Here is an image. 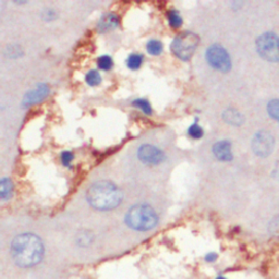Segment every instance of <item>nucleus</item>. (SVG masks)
I'll use <instances>...</instances> for the list:
<instances>
[{"instance_id": "1", "label": "nucleus", "mask_w": 279, "mask_h": 279, "mask_svg": "<svg viewBox=\"0 0 279 279\" xmlns=\"http://www.w3.org/2000/svg\"><path fill=\"white\" fill-rule=\"evenodd\" d=\"M12 258L21 267H32L40 263L44 254V246L39 237L31 233L20 234L11 246Z\"/></svg>"}, {"instance_id": "2", "label": "nucleus", "mask_w": 279, "mask_h": 279, "mask_svg": "<svg viewBox=\"0 0 279 279\" xmlns=\"http://www.w3.org/2000/svg\"><path fill=\"white\" fill-rule=\"evenodd\" d=\"M87 201L94 208L109 211L118 206L122 200L120 190L108 181L95 182L87 190Z\"/></svg>"}, {"instance_id": "3", "label": "nucleus", "mask_w": 279, "mask_h": 279, "mask_svg": "<svg viewBox=\"0 0 279 279\" xmlns=\"http://www.w3.org/2000/svg\"><path fill=\"white\" fill-rule=\"evenodd\" d=\"M126 222L132 229L146 231L153 229L156 226L158 217L152 207L141 204L135 205L129 210L126 216Z\"/></svg>"}, {"instance_id": "4", "label": "nucleus", "mask_w": 279, "mask_h": 279, "mask_svg": "<svg viewBox=\"0 0 279 279\" xmlns=\"http://www.w3.org/2000/svg\"><path fill=\"white\" fill-rule=\"evenodd\" d=\"M199 42L200 39L194 33H181L172 41V53L181 60H189L193 56Z\"/></svg>"}, {"instance_id": "5", "label": "nucleus", "mask_w": 279, "mask_h": 279, "mask_svg": "<svg viewBox=\"0 0 279 279\" xmlns=\"http://www.w3.org/2000/svg\"><path fill=\"white\" fill-rule=\"evenodd\" d=\"M260 55L268 61H279V39L274 34H264L256 42Z\"/></svg>"}, {"instance_id": "6", "label": "nucleus", "mask_w": 279, "mask_h": 279, "mask_svg": "<svg viewBox=\"0 0 279 279\" xmlns=\"http://www.w3.org/2000/svg\"><path fill=\"white\" fill-rule=\"evenodd\" d=\"M206 59L213 68L219 71H228L231 67L229 55L219 45H212L206 51Z\"/></svg>"}, {"instance_id": "7", "label": "nucleus", "mask_w": 279, "mask_h": 279, "mask_svg": "<svg viewBox=\"0 0 279 279\" xmlns=\"http://www.w3.org/2000/svg\"><path fill=\"white\" fill-rule=\"evenodd\" d=\"M137 156L143 163L149 165H158L163 163L165 159L164 153L161 152L156 146L150 144H144L138 149Z\"/></svg>"}, {"instance_id": "8", "label": "nucleus", "mask_w": 279, "mask_h": 279, "mask_svg": "<svg viewBox=\"0 0 279 279\" xmlns=\"http://www.w3.org/2000/svg\"><path fill=\"white\" fill-rule=\"evenodd\" d=\"M253 150L260 156H267L273 151L274 140L267 132H260L253 140Z\"/></svg>"}, {"instance_id": "9", "label": "nucleus", "mask_w": 279, "mask_h": 279, "mask_svg": "<svg viewBox=\"0 0 279 279\" xmlns=\"http://www.w3.org/2000/svg\"><path fill=\"white\" fill-rule=\"evenodd\" d=\"M49 93V89L46 84H40L35 87L34 90L30 91L25 96V104L27 106H31L34 104H38L41 100L45 98Z\"/></svg>"}, {"instance_id": "10", "label": "nucleus", "mask_w": 279, "mask_h": 279, "mask_svg": "<svg viewBox=\"0 0 279 279\" xmlns=\"http://www.w3.org/2000/svg\"><path fill=\"white\" fill-rule=\"evenodd\" d=\"M213 153H214V155L219 160H223V161L230 160L232 158L230 142H228V141L217 142L214 145V148H213Z\"/></svg>"}, {"instance_id": "11", "label": "nucleus", "mask_w": 279, "mask_h": 279, "mask_svg": "<svg viewBox=\"0 0 279 279\" xmlns=\"http://www.w3.org/2000/svg\"><path fill=\"white\" fill-rule=\"evenodd\" d=\"M119 23L118 17L116 14L113 13H108L106 16L102 17L98 23V30L99 32H108L110 30H113Z\"/></svg>"}, {"instance_id": "12", "label": "nucleus", "mask_w": 279, "mask_h": 279, "mask_svg": "<svg viewBox=\"0 0 279 279\" xmlns=\"http://www.w3.org/2000/svg\"><path fill=\"white\" fill-rule=\"evenodd\" d=\"M224 119L230 124H241L243 118L236 109H228L224 113Z\"/></svg>"}, {"instance_id": "13", "label": "nucleus", "mask_w": 279, "mask_h": 279, "mask_svg": "<svg viewBox=\"0 0 279 279\" xmlns=\"http://www.w3.org/2000/svg\"><path fill=\"white\" fill-rule=\"evenodd\" d=\"M143 63V56L140 54H132L128 57L127 65L131 70H137Z\"/></svg>"}, {"instance_id": "14", "label": "nucleus", "mask_w": 279, "mask_h": 279, "mask_svg": "<svg viewBox=\"0 0 279 279\" xmlns=\"http://www.w3.org/2000/svg\"><path fill=\"white\" fill-rule=\"evenodd\" d=\"M85 81L89 85L95 86V85H98L101 82V77L97 70H91L86 73Z\"/></svg>"}, {"instance_id": "15", "label": "nucleus", "mask_w": 279, "mask_h": 279, "mask_svg": "<svg viewBox=\"0 0 279 279\" xmlns=\"http://www.w3.org/2000/svg\"><path fill=\"white\" fill-rule=\"evenodd\" d=\"M12 193V183L8 178H4L2 180V199L8 200L10 199Z\"/></svg>"}, {"instance_id": "16", "label": "nucleus", "mask_w": 279, "mask_h": 279, "mask_svg": "<svg viewBox=\"0 0 279 279\" xmlns=\"http://www.w3.org/2000/svg\"><path fill=\"white\" fill-rule=\"evenodd\" d=\"M146 49H148V51L151 55L157 56L161 53V51H163V44H161L159 41L152 40L148 43V45H146Z\"/></svg>"}, {"instance_id": "17", "label": "nucleus", "mask_w": 279, "mask_h": 279, "mask_svg": "<svg viewBox=\"0 0 279 279\" xmlns=\"http://www.w3.org/2000/svg\"><path fill=\"white\" fill-rule=\"evenodd\" d=\"M168 22H169L170 26L173 28H178L181 26L182 19L180 17V14L178 13V11L171 10L168 12Z\"/></svg>"}, {"instance_id": "18", "label": "nucleus", "mask_w": 279, "mask_h": 279, "mask_svg": "<svg viewBox=\"0 0 279 279\" xmlns=\"http://www.w3.org/2000/svg\"><path fill=\"white\" fill-rule=\"evenodd\" d=\"M97 64H98L99 69L104 70V71H109L113 68L114 63H113V59L109 56H101L98 58Z\"/></svg>"}, {"instance_id": "19", "label": "nucleus", "mask_w": 279, "mask_h": 279, "mask_svg": "<svg viewBox=\"0 0 279 279\" xmlns=\"http://www.w3.org/2000/svg\"><path fill=\"white\" fill-rule=\"evenodd\" d=\"M133 105L137 108H140L142 110V112L145 114V115H151L152 114V108H151V105L150 102L146 100V99H143V98H138L136 100L133 101Z\"/></svg>"}, {"instance_id": "20", "label": "nucleus", "mask_w": 279, "mask_h": 279, "mask_svg": "<svg viewBox=\"0 0 279 279\" xmlns=\"http://www.w3.org/2000/svg\"><path fill=\"white\" fill-rule=\"evenodd\" d=\"M188 133L191 137H193V138H201L204 134V131L203 129L199 126V124L197 123H193L192 126H191L188 130Z\"/></svg>"}, {"instance_id": "21", "label": "nucleus", "mask_w": 279, "mask_h": 279, "mask_svg": "<svg viewBox=\"0 0 279 279\" xmlns=\"http://www.w3.org/2000/svg\"><path fill=\"white\" fill-rule=\"evenodd\" d=\"M268 113L274 119L279 121V100H271L269 102Z\"/></svg>"}, {"instance_id": "22", "label": "nucleus", "mask_w": 279, "mask_h": 279, "mask_svg": "<svg viewBox=\"0 0 279 279\" xmlns=\"http://www.w3.org/2000/svg\"><path fill=\"white\" fill-rule=\"evenodd\" d=\"M92 242V236L90 234V232H82L78 237V243L82 247H86L89 246Z\"/></svg>"}, {"instance_id": "23", "label": "nucleus", "mask_w": 279, "mask_h": 279, "mask_svg": "<svg viewBox=\"0 0 279 279\" xmlns=\"http://www.w3.org/2000/svg\"><path fill=\"white\" fill-rule=\"evenodd\" d=\"M73 160V154L71 152H63L61 154V163L64 166H70L71 161Z\"/></svg>"}, {"instance_id": "24", "label": "nucleus", "mask_w": 279, "mask_h": 279, "mask_svg": "<svg viewBox=\"0 0 279 279\" xmlns=\"http://www.w3.org/2000/svg\"><path fill=\"white\" fill-rule=\"evenodd\" d=\"M216 254H214V253H210V254H207L206 255V261H208V262H213V261H215L216 260Z\"/></svg>"}, {"instance_id": "25", "label": "nucleus", "mask_w": 279, "mask_h": 279, "mask_svg": "<svg viewBox=\"0 0 279 279\" xmlns=\"http://www.w3.org/2000/svg\"><path fill=\"white\" fill-rule=\"evenodd\" d=\"M217 279H225L224 277H219V278H217Z\"/></svg>"}]
</instances>
